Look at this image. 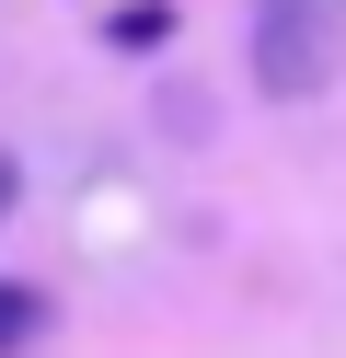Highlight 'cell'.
Returning a JSON list of instances; mask_svg holds the SVG:
<instances>
[{"label": "cell", "mask_w": 346, "mask_h": 358, "mask_svg": "<svg viewBox=\"0 0 346 358\" xmlns=\"http://www.w3.org/2000/svg\"><path fill=\"white\" fill-rule=\"evenodd\" d=\"M12 196H23V162H12V150H0V220H12Z\"/></svg>", "instance_id": "cell-4"}, {"label": "cell", "mask_w": 346, "mask_h": 358, "mask_svg": "<svg viewBox=\"0 0 346 358\" xmlns=\"http://www.w3.org/2000/svg\"><path fill=\"white\" fill-rule=\"evenodd\" d=\"M23 347H46V289L0 278V358H23Z\"/></svg>", "instance_id": "cell-2"}, {"label": "cell", "mask_w": 346, "mask_h": 358, "mask_svg": "<svg viewBox=\"0 0 346 358\" xmlns=\"http://www.w3.org/2000/svg\"><path fill=\"white\" fill-rule=\"evenodd\" d=\"M161 35H173V0H115V12H104V47H161Z\"/></svg>", "instance_id": "cell-3"}, {"label": "cell", "mask_w": 346, "mask_h": 358, "mask_svg": "<svg viewBox=\"0 0 346 358\" xmlns=\"http://www.w3.org/2000/svg\"><path fill=\"white\" fill-rule=\"evenodd\" d=\"M346 81V0H254V93L312 104Z\"/></svg>", "instance_id": "cell-1"}]
</instances>
